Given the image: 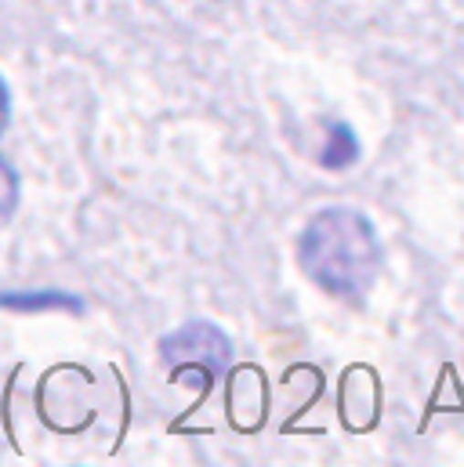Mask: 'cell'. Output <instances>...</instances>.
I'll use <instances>...</instances> for the list:
<instances>
[{"instance_id": "obj_1", "label": "cell", "mask_w": 464, "mask_h": 467, "mask_svg": "<svg viewBox=\"0 0 464 467\" xmlns=\"http://www.w3.org/2000/svg\"><path fill=\"white\" fill-rule=\"evenodd\" d=\"M301 272L323 286L331 297L359 301L377 279L381 243L374 225L348 207H334L316 214L298 243Z\"/></svg>"}, {"instance_id": "obj_2", "label": "cell", "mask_w": 464, "mask_h": 467, "mask_svg": "<svg viewBox=\"0 0 464 467\" xmlns=\"http://www.w3.org/2000/svg\"><path fill=\"white\" fill-rule=\"evenodd\" d=\"M160 355H163V362L174 369V377H182V373L218 377V373L229 366L232 345L218 327H211V323H189V327H182L178 334L163 337Z\"/></svg>"}, {"instance_id": "obj_3", "label": "cell", "mask_w": 464, "mask_h": 467, "mask_svg": "<svg viewBox=\"0 0 464 467\" xmlns=\"http://www.w3.org/2000/svg\"><path fill=\"white\" fill-rule=\"evenodd\" d=\"M355 156H359V145H355V134L348 130L345 123H331V138H327V152L320 156L323 160V167H331V171H342L348 163H355Z\"/></svg>"}, {"instance_id": "obj_4", "label": "cell", "mask_w": 464, "mask_h": 467, "mask_svg": "<svg viewBox=\"0 0 464 467\" xmlns=\"http://www.w3.org/2000/svg\"><path fill=\"white\" fill-rule=\"evenodd\" d=\"M0 308H15V312H40V308H80L77 297L66 294H0Z\"/></svg>"}, {"instance_id": "obj_5", "label": "cell", "mask_w": 464, "mask_h": 467, "mask_svg": "<svg viewBox=\"0 0 464 467\" xmlns=\"http://www.w3.org/2000/svg\"><path fill=\"white\" fill-rule=\"evenodd\" d=\"M15 200H18V178L11 174V167L0 160V218H7L15 211Z\"/></svg>"}, {"instance_id": "obj_6", "label": "cell", "mask_w": 464, "mask_h": 467, "mask_svg": "<svg viewBox=\"0 0 464 467\" xmlns=\"http://www.w3.org/2000/svg\"><path fill=\"white\" fill-rule=\"evenodd\" d=\"M7 113H11V99H7V88H4V80H0V130L7 127Z\"/></svg>"}]
</instances>
